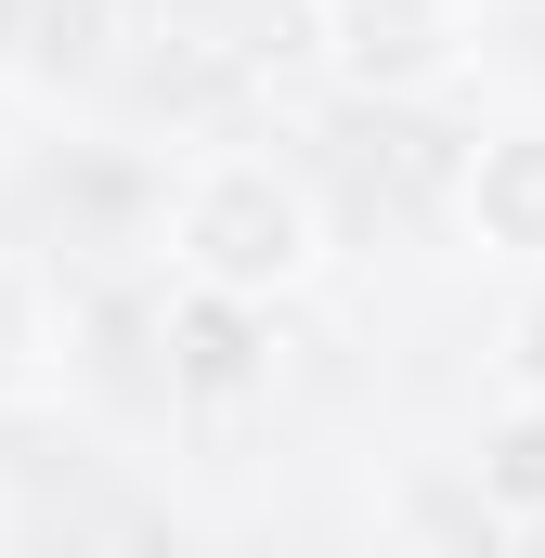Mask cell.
Returning <instances> with one entry per match:
<instances>
[{
    "label": "cell",
    "instance_id": "5b68a950",
    "mask_svg": "<svg viewBox=\"0 0 545 558\" xmlns=\"http://www.w3.org/2000/svg\"><path fill=\"white\" fill-rule=\"evenodd\" d=\"M481 507L494 520H545V403H507V428L481 441Z\"/></svg>",
    "mask_w": 545,
    "mask_h": 558
},
{
    "label": "cell",
    "instance_id": "6da1fadb",
    "mask_svg": "<svg viewBox=\"0 0 545 558\" xmlns=\"http://www.w3.org/2000/svg\"><path fill=\"white\" fill-rule=\"evenodd\" d=\"M169 260L208 299H272V286L312 274V195L272 156H208L169 208Z\"/></svg>",
    "mask_w": 545,
    "mask_h": 558
},
{
    "label": "cell",
    "instance_id": "ba28073f",
    "mask_svg": "<svg viewBox=\"0 0 545 558\" xmlns=\"http://www.w3.org/2000/svg\"><path fill=\"white\" fill-rule=\"evenodd\" d=\"M118 558H169V546H118Z\"/></svg>",
    "mask_w": 545,
    "mask_h": 558
},
{
    "label": "cell",
    "instance_id": "277c9868",
    "mask_svg": "<svg viewBox=\"0 0 545 558\" xmlns=\"http://www.w3.org/2000/svg\"><path fill=\"white\" fill-rule=\"evenodd\" d=\"M169 351H182V390L234 403V390L261 377V299H208V286H182V312H169Z\"/></svg>",
    "mask_w": 545,
    "mask_h": 558
},
{
    "label": "cell",
    "instance_id": "3957f363",
    "mask_svg": "<svg viewBox=\"0 0 545 558\" xmlns=\"http://www.w3.org/2000/svg\"><path fill=\"white\" fill-rule=\"evenodd\" d=\"M338 65H351L364 92H415V78H441V65H455V13H441V0H351Z\"/></svg>",
    "mask_w": 545,
    "mask_h": 558
},
{
    "label": "cell",
    "instance_id": "8992f818",
    "mask_svg": "<svg viewBox=\"0 0 545 558\" xmlns=\"http://www.w3.org/2000/svg\"><path fill=\"white\" fill-rule=\"evenodd\" d=\"M507 403H545V299L507 312Z\"/></svg>",
    "mask_w": 545,
    "mask_h": 558
},
{
    "label": "cell",
    "instance_id": "52a82bcc",
    "mask_svg": "<svg viewBox=\"0 0 545 558\" xmlns=\"http://www.w3.org/2000/svg\"><path fill=\"white\" fill-rule=\"evenodd\" d=\"M13 39H26V0H0V65H13Z\"/></svg>",
    "mask_w": 545,
    "mask_h": 558
},
{
    "label": "cell",
    "instance_id": "7a4b0ae2",
    "mask_svg": "<svg viewBox=\"0 0 545 558\" xmlns=\"http://www.w3.org/2000/svg\"><path fill=\"white\" fill-rule=\"evenodd\" d=\"M468 234L507 247V260H545V118L533 131H494L468 156Z\"/></svg>",
    "mask_w": 545,
    "mask_h": 558
}]
</instances>
